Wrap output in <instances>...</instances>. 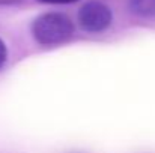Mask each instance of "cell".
I'll use <instances>...</instances> for the list:
<instances>
[{
    "label": "cell",
    "instance_id": "obj_1",
    "mask_svg": "<svg viewBox=\"0 0 155 153\" xmlns=\"http://www.w3.org/2000/svg\"><path fill=\"white\" fill-rule=\"evenodd\" d=\"M32 35L41 45L63 44L74 35V24L65 14L47 12L32 23Z\"/></svg>",
    "mask_w": 155,
    "mask_h": 153
},
{
    "label": "cell",
    "instance_id": "obj_2",
    "mask_svg": "<svg viewBox=\"0 0 155 153\" xmlns=\"http://www.w3.org/2000/svg\"><path fill=\"white\" fill-rule=\"evenodd\" d=\"M113 21L111 9L104 5L103 2H87L84 3L78 11V23L83 30L91 33H100L104 32L107 27H110Z\"/></svg>",
    "mask_w": 155,
    "mask_h": 153
},
{
    "label": "cell",
    "instance_id": "obj_3",
    "mask_svg": "<svg viewBox=\"0 0 155 153\" xmlns=\"http://www.w3.org/2000/svg\"><path fill=\"white\" fill-rule=\"evenodd\" d=\"M128 8L137 17H155V0H128Z\"/></svg>",
    "mask_w": 155,
    "mask_h": 153
},
{
    "label": "cell",
    "instance_id": "obj_4",
    "mask_svg": "<svg viewBox=\"0 0 155 153\" xmlns=\"http://www.w3.org/2000/svg\"><path fill=\"white\" fill-rule=\"evenodd\" d=\"M6 59H8V50H6V45H5V42L0 39V69L5 66V63H6Z\"/></svg>",
    "mask_w": 155,
    "mask_h": 153
},
{
    "label": "cell",
    "instance_id": "obj_5",
    "mask_svg": "<svg viewBox=\"0 0 155 153\" xmlns=\"http://www.w3.org/2000/svg\"><path fill=\"white\" fill-rule=\"evenodd\" d=\"M41 3H48V5H68V3H74L78 0H38Z\"/></svg>",
    "mask_w": 155,
    "mask_h": 153
},
{
    "label": "cell",
    "instance_id": "obj_6",
    "mask_svg": "<svg viewBox=\"0 0 155 153\" xmlns=\"http://www.w3.org/2000/svg\"><path fill=\"white\" fill-rule=\"evenodd\" d=\"M15 2H21V0H0V3H15Z\"/></svg>",
    "mask_w": 155,
    "mask_h": 153
}]
</instances>
